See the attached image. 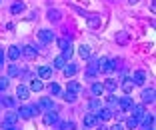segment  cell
I'll return each instance as SVG.
<instances>
[{
  "mask_svg": "<svg viewBox=\"0 0 156 130\" xmlns=\"http://www.w3.org/2000/svg\"><path fill=\"white\" fill-rule=\"evenodd\" d=\"M48 90H50L52 94H60V86H58V84H56V82H52L50 86H48Z\"/></svg>",
  "mask_w": 156,
  "mask_h": 130,
  "instance_id": "cell-34",
  "label": "cell"
},
{
  "mask_svg": "<svg viewBox=\"0 0 156 130\" xmlns=\"http://www.w3.org/2000/svg\"><path fill=\"white\" fill-rule=\"evenodd\" d=\"M72 46H68V48H64V54H62V58H64V60H70V58H72Z\"/></svg>",
  "mask_w": 156,
  "mask_h": 130,
  "instance_id": "cell-32",
  "label": "cell"
},
{
  "mask_svg": "<svg viewBox=\"0 0 156 130\" xmlns=\"http://www.w3.org/2000/svg\"><path fill=\"white\" fill-rule=\"evenodd\" d=\"M58 46L62 48V50H64V48L72 46V44H70V40H68V38H60V40H58Z\"/></svg>",
  "mask_w": 156,
  "mask_h": 130,
  "instance_id": "cell-31",
  "label": "cell"
},
{
  "mask_svg": "<svg viewBox=\"0 0 156 130\" xmlns=\"http://www.w3.org/2000/svg\"><path fill=\"white\" fill-rule=\"evenodd\" d=\"M52 76V68L50 66H40V68H38V78L40 80H48Z\"/></svg>",
  "mask_w": 156,
  "mask_h": 130,
  "instance_id": "cell-6",
  "label": "cell"
},
{
  "mask_svg": "<svg viewBox=\"0 0 156 130\" xmlns=\"http://www.w3.org/2000/svg\"><path fill=\"white\" fill-rule=\"evenodd\" d=\"M38 40L44 42V44H46V42H52V40H54V34H52L50 30H40V32H38Z\"/></svg>",
  "mask_w": 156,
  "mask_h": 130,
  "instance_id": "cell-9",
  "label": "cell"
},
{
  "mask_svg": "<svg viewBox=\"0 0 156 130\" xmlns=\"http://www.w3.org/2000/svg\"><path fill=\"white\" fill-rule=\"evenodd\" d=\"M148 130H154V128H148Z\"/></svg>",
  "mask_w": 156,
  "mask_h": 130,
  "instance_id": "cell-46",
  "label": "cell"
},
{
  "mask_svg": "<svg viewBox=\"0 0 156 130\" xmlns=\"http://www.w3.org/2000/svg\"><path fill=\"white\" fill-rule=\"evenodd\" d=\"M36 48H34V46H24L22 48V50H20V54H24V56H26V58H34V56H36Z\"/></svg>",
  "mask_w": 156,
  "mask_h": 130,
  "instance_id": "cell-15",
  "label": "cell"
},
{
  "mask_svg": "<svg viewBox=\"0 0 156 130\" xmlns=\"http://www.w3.org/2000/svg\"><path fill=\"white\" fill-rule=\"evenodd\" d=\"M98 130H108V128H106L104 124H100V126H98Z\"/></svg>",
  "mask_w": 156,
  "mask_h": 130,
  "instance_id": "cell-44",
  "label": "cell"
},
{
  "mask_svg": "<svg viewBox=\"0 0 156 130\" xmlns=\"http://www.w3.org/2000/svg\"><path fill=\"white\" fill-rule=\"evenodd\" d=\"M42 88H44V84H42V80H40V78L32 80V84H30V90H34V92H40Z\"/></svg>",
  "mask_w": 156,
  "mask_h": 130,
  "instance_id": "cell-21",
  "label": "cell"
},
{
  "mask_svg": "<svg viewBox=\"0 0 156 130\" xmlns=\"http://www.w3.org/2000/svg\"><path fill=\"white\" fill-rule=\"evenodd\" d=\"M110 130H124V124H122V122H118V124H114Z\"/></svg>",
  "mask_w": 156,
  "mask_h": 130,
  "instance_id": "cell-42",
  "label": "cell"
},
{
  "mask_svg": "<svg viewBox=\"0 0 156 130\" xmlns=\"http://www.w3.org/2000/svg\"><path fill=\"white\" fill-rule=\"evenodd\" d=\"M96 74H98V60H92L90 64H88V68H86V76L88 78H94Z\"/></svg>",
  "mask_w": 156,
  "mask_h": 130,
  "instance_id": "cell-8",
  "label": "cell"
},
{
  "mask_svg": "<svg viewBox=\"0 0 156 130\" xmlns=\"http://www.w3.org/2000/svg\"><path fill=\"white\" fill-rule=\"evenodd\" d=\"M62 130H76V124H74V122H64V124H62Z\"/></svg>",
  "mask_w": 156,
  "mask_h": 130,
  "instance_id": "cell-35",
  "label": "cell"
},
{
  "mask_svg": "<svg viewBox=\"0 0 156 130\" xmlns=\"http://www.w3.org/2000/svg\"><path fill=\"white\" fill-rule=\"evenodd\" d=\"M28 94H30V88H28V86H24V84H20L18 88H16V96H18L20 100H26Z\"/></svg>",
  "mask_w": 156,
  "mask_h": 130,
  "instance_id": "cell-10",
  "label": "cell"
},
{
  "mask_svg": "<svg viewBox=\"0 0 156 130\" xmlns=\"http://www.w3.org/2000/svg\"><path fill=\"white\" fill-rule=\"evenodd\" d=\"M2 64H4V52L0 50V66H2Z\"/></svg>",
  "mask_w": 156,
  "mask_h": 130,
  "instance_id": "cell-43",
  "label": "cell"
},
{
  "mask_svg": "<svg viewBox=\"0 0 156 130\" xmlns=\"http://www.w3.org/2000/svg\"><path fill=\"white\" fill-rule=\"evenodd\" d=\"M116 40H118L120 44H124V42H126V34H118V36H116Z\"/></svg>",
  "mask_w": 156,
  "mask_h": 130,
  "instance_id": "cell-41",
  "label": "cell"
},
{
  "mask_svg": "<svg viewBox=\"0 0 156 130\" xmlns=\"http://www.w3.org/2000/svg\"><path fill=\"white\" fill-rule=\"evenodd\" d=\"M20 56H22V54H20V48L18 46H10L8 48V58H10V60H18Z\"/></svg>",
  "mask_w": 156,
  "mask_h": 130,
  "instance_id": "cell-13",
  "label": "cell"
},
{
  "mask_svg": "<svg viewBox=\"0 0 156 130\" xmlns=\"http://www.w3.org/2000/svg\"><path fill=\"white\" fill-rule=\"evenodd\" d=\"M24 10V4L22 2H16V4H12V14H20Z\"/></svg>",
  "mask_w": 156,
  "mask_h": 130,
  "instance_id": "cell-30",
  "label": "cell"
},
{
  "mask_svg": "<svg viewBox=\"0 0 156 130\" xmlns=\"http://www.w3.org/2000/svg\"><path fill=\"white\" fill-rule=\"evenodd\" d=\"M68 92L78 94V92H80V84H78V82H74V80H68Z\"/></svg>",
  "mask_w": 156,
  "mask_h": 130,
  "instance_id": "cell-22",
  "label": "cell"
},
{
  "mask_svg": "<svg viewBox=\"0 0 156 130\" xmlns=\"http://www.w3.org/2000/svg\"><path fill=\"white\" fill-rule=\"evenodd\" d=\"M50 20H58L60 18V14H58V10H50V16H48Z\"/></svg>",
  "mask_w": 156,
  "mask_h": 130,
  "instance_id": "cell-39",
  "label": "cell"
},
{
  "mask_svg": "<svg viewBox=\"0 0 156 130\" xmlns=\"http://www.w3.org/2000/svg\"><path fill=\"white\" fill-rule=\"evenodd\" d=\"M64 66H66V60L62 56H56L54 58V68H64Z\"/></svg>",
  "mask_w": 156,
  "mask_h": 130,
  "instance_id": "cell-28",
  "label": "cell"
},
{
  "mask_svg": "<svg viewBox=\"0 0 156 130\" xmlns=\"http://www.w3.org/2000/svg\"><path fill=\"white\" fill-rule=\"evenodd\" d=\"M34 112H38V106H20L18 116L20 118H32Z\"/></svg>",
  "mask_w": 156,
  "mask_h": 130,
  "instance_id": "cell-3",
  "label": "cell"
},
{
  "mask_svg": "<svg viewBox=\"0 0 156 130\" xmlns=\"http://www.w3.org/2000/svg\"><path fill=\"white\" fill-rule=\"evenodd\" d=\"M108 104H110V106H118V98H116L114 94H110V96H108Z\"/></svg>",
  "mask_w": 156,
  "mask_h": 130,
  "instance_id": "cell-36",
  "label": "cell"
},
{
  "mask_svg": "<svg viewBox=\"0 0 156 130\" xmlns=\"http://www.w3.org/2000/svg\"><path fill=\"white\" fill-rule=\"evenodd\" d=\"M128 2H132V4H134V2H138V0H128Z\"/></svg>",
  "mask_w": 156,
  "mask_h": 130,
  "instance_id": "cell-45",
  "label": "cell"
},
{
  "mask_svg": "<svg viewBox=\"0 0 156 130\" xmlns=\"http://www.w3.org/2000/svg\"><path fill=\"white\" fill-rule=\"evenodd\" d=\"M138 124H140V120H138V118H134V116H130L128 120L124 122V128H132V130H134Z\"/></svg>",
  "mask_w": 156,
  "mask_h": 130,
  "instance_id": "cell-19",
  "label": "cell"
},
{
  "mask_svg": "<svg viewBox=\"0 0 156 130\" xmlns=\"http://www.w3.org/2000/svg\"><path fill=\"white\" fill-rule=\"evenodd\" d=\"M84 126H88V128L96 126V116H94V114H86V116H84Z\"/></svg>",
  "mask_w": 156,
  "mask_h": 130,
  "instance_id": "cell-18",
  "label": "cell"
},
{
  "mask_svg": "<svg viewBox=\"0 0 156 130\" xmlns=\"http://www.w3.org/2000/svg\"><path fill=\"white\" fill-rule=\"evenodd\" d=\"M144 126H148V128H152V126H154V116H152V114H144Z\"/></svg>",
  "mask_w": 156,
  "mask_h": 130,
  "instance_id": "cell-26",
  "label": "cell"
},
{
  "mask_svg": "<svg viewBox=\"0 0 156 130\" xmlns=\"http://www.w3.org/2000/svg\"><path fill=\"white\" fill-rule=\"evenodd\" d=\"M8 88V78H0V94Z\"/></svg>",
  "mask_w": 156,
  "mask_h": 130,
  "instance_id": "cell-33",
  "label": "cell"
},
{
  "mask_svg": "<svg viewBox=\"0 0 156 130\" xmlns=\"http://www.w3.org/2000/svg\"><path fill=\"white\" fill-rule=\"evenodd\" d=\"M78 52H80V56H82L84 60H88V58H90V54H92V50H90V46H88V44H82Z\"/></svg>",
  "mask_w": 156,
  "mask_h": 130,
  "instance_id": "cell-17",
  "label": "cell"
},
{
  "mask_svg": "<svg viewBox=\"0 0 156 130\" xmlns=\"http://www.w3.org/2000/svg\"><path fill=\"white\" fill-rule=\"evenodd\" d=\"M134 106V102H132V98L126 94V96H122L118 100V112H130V108Z\"/></svg>",
  "mask_w": 156,
  "mask_h": 130,
  "instance_id": "cell-2",
  "label": "cell"
},
{
  "mask_svg": "<svg viewBox=\"0 0 156 130\" xmlns=\"http://www.w3.org/2000/svg\"><path fill=\"white\" fill-rule=\"evenodd\" d=\"M20 74V68L16 64H10L8 66V76H18Z\"/></svg>",
  "mask_w": 156,
  "mask_h": 130,
  "instance_id": "cell-29",
  "label": "cell"
},
{
  "mask_svg": "<svg viewBox=\"0 0 156 130\" xmlns=\"http://www.w3.org/2000/svg\"><path fill=\"white\" fill-rule=\"evenodd\" d=\"M120 86H122V92H124V94H130V92L134 90V86H136V84L132 82V78H124Z\"/></svg>",
  "mask_w": 156,
  "mask_h": 130,
  "instance_id": "cell-7",
  "label": "cell"
},
{
  "mask_svg": "<svg viewBox=\"0 0 156 130\" xmlns=\"http://www.w3.org/2000/svg\"><path fill=\"white\" fill-rule=\"evenodd\" d=\"M38 110H54V102H52L50 98H40L38 100Z\"/></svg>",
  "mask_w": 156,
  "mask_h": 130,
  "instance_id": "cell-5",
  "label": "cell"
},
{
  "mask_svg": "<svg viewBox=\"0 0 156 130\" xmlns=\"http://www.w3.org/2000/svg\"><path fill=\"white\" fill-rule=\"evenodd\" d=\"M16 120H18V114H14V112H8L2 124H16Z\"/></svg>",
  "mask_w": 156,
  "mask_h": 130,
  "instance_id": "cell-20",
  "label": "cell"
},
{
  "mask_svg": "<svg viewBox=\"0 0 156 130\" xmlns=\"http://www.w3.org/2000/svg\"><path fill=\"white\" fill-rule=\"evenodd\" d=\"M102 86H104L106 90H110V92H112V90H116V86H118V82H116V80H106V82L102 84Z\"/></svg>",
  "mask_w": 156,
  "mask_h": 130,
  "instance_id": "cell-23",
  "label": "cell"
},
{
  "mask_svg": "<svg viewBox=\"0 0 156 130\" xmlns=\"http://www.w3.org/2000/svg\"><path fill=\"white\" fill-rule=\"evenodd\" d=\"M88 24H90V26H98V24H100V18H98V16H92V18L88 20Z\"/></svg>",
  "mask_w": 156,
  "mask_h": 130,
  "instance_id": "cell-38",
  "label": "cell"
},
{
  "mask_svg": "<svg viewBox=\"0 0 156 130\" xmlns=\"http://www.w3.org/2000/svg\"><path fill=\"white\" fill-rule=\"evenodd\" d=\"M64 100H66V102H74V100H76V94L66 92V94H64Z\"/></svg>",
  "mask_w": 156,
  "mask_h": 130,
  "instance_id": "cell-37",
  "label": "cell"
},
{
  "mask_svg": "<svg viewBox=\"0 0 156 130\" xmlns=\"http://www.w3.org/2000/svg\"><path fill=\"white\" fill-rule=\"evenodd\" d=\"M102 90H104V86H102L100 82H96L94 86H92V94H94V96H100V94H102Z\"/></svg>",
  "mask_w": 156,
  "mask_h": 130,
  "instance_id": "cell-27",
  "label": "cell"
},
{
  "mask_svg": "<svg viewBox=\"0 0 156 130\" xmlns=\"http://www.w3.org/2000/svg\"><path fill=\"white\" fill-rule=\"evenodd\" d=\"M64 74L68 76V78H70V76H74V74H76V66H74V64L64 66Z\"/></svg>",
  "mask_w": 156,
  "mask_h": 130,
  "instance_id": "cell-25",
  "label": "cell"
},
{
  "mask_svg": "<svg viewBox=\"0 0 156 130\" xmlns=\"http://www.w3.org/2000/svg\"><path fill=\"white\" fill-rule=\"evenodd\" d=\"M88 108H90V112H98V110H100V102H98V100H96V98H94V100H90V104H88Z\"/></svg>",
  "mask_w": 156,
  "mask_h": 130,
  "instance_id": "cell-24",
  "label": "cell"
},
{
  "mask_svg": "<svg viewBox=\"0 0 156 130\" xmlns=\"http://www.w3.org/2000/svg\"><path fill=\"white\" fill-rule=\"evenodd\" d=\"M142 100L144 102H154V88H146L142 92Z\"/></svg>",
  "mask_w": 156,
  "mask_h": 130,
  "instance_id": "cell-16",
  "label": "cell"
},
{
  "mask_svg": "<svg viewBox=\"0 0 156 130\" xmlns=\"http://www.w3.org/2000/svg\"><path fill=\"white\" fill-rule=\"evenodd\" d=\"M98 70H102V72H106V74H110L112 70H116V60L100 58V60H98Z\"/></svg>",
  "mask_w": 156,
  "mask_h": 130,
  "instance_id": "cell-1",
  "label": "cell"
},
{
  "mask_svg": "<svg viewBox=\"0 0 156 130\" xmlns=\"http://www.w3.org/2000/svg\"><path fill=\"white\" fill-rule=\"evenodd\" d=\"M42 122H44L46 126H52V124H56V122H58V116H56V112H54V110H48V112H44V118H42Z\"/></svg>",
  "mask_w": 156,
  "mask_h": 130,
  "instance_id": "cell-4",
  "label": "cell"
},
{
  "mask_svg": "<svg viewBox=\"0 0 156 130\" xmlns=\"http://www.w3.org/2000/svg\"><path fill=\"white\" fill-rule=\"evenodd\" d=\"M144 80H146V74H144L142 70H136L134 76H132V82L134 84H144Z\"/></svg>",
  "mask_w": 156,
  "mask_h": 130,
  "instance_id": "cell-14",
  "label": "cell"
},
{
  "mask_svg": "<svg viewBox=\"0 0 156 130\" xmlns=\"http://www.w3.org/2000/svg\"><path fill=\"white\" fill-rule=\"evenodd\" d=\"M2 104H4V106H14V100H12V98H4Z\"/></svg>",
  "mask_w": 156,
  "mask_h": 130,
  "instance_id": "cell-40",
  "label": "cell"
},
{
  "mask_svg": "<svg viewBox=\"0 0 156 130\" xmlns=\"http://www.w3.org/2000/svg\"><path fill=\"white\" fill-rule=\"evenodd\" d=\"M130 112H132V116H134V118H138V120H140V118L146 114V112H144V106H142V104H136V106H132V108H130Z\"/></svg>",
  "mask_w": 156,
  "mask_h": 130,
  "instance_id": "cell-12",
  "label": "cell"
},
{
  "mask_svg": "<svg viewBox=\"0 0 156 130\" xmlns=\"http://www.w3.org/2000/svg\"><path fill=\"white\" fill-rule=\"evenodd\" d=\"M96 114H98V120H102V122H104V120H110V118H112V110H110V108H100Z\"/></svg>",
  "mask_w": 156,
  "mask_h": 130,
  "instance_id": "cell-11",
  "label": "cell"
}]
</instances>
